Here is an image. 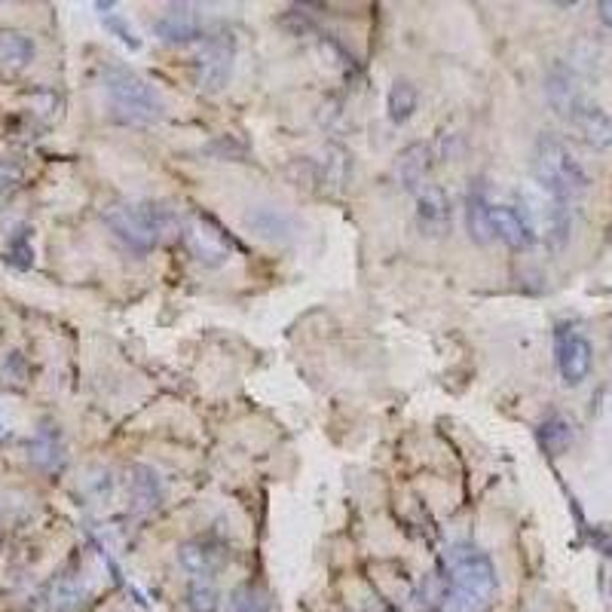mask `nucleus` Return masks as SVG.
Wrapping results in <instances>:
<instances>
[{
    "mask_svg": "<svg viewBox=\"0 0 612 612\" xmlns=\"http://www.w3.org/2000/svg\"><path fill=\"white\" fill-rule=\"evenodd\" d=\"M533 178L545 196L573 202L591 190V175L582 160L557 135H539L533 147Z\"/></svg>",
    "mask_w": 612,
    "mask_h": 612,
    "instance_id": "nucleus-1",
    "label": "nucleus"
},
{
    "mask_svg": "<svg viewBox=\"0 0 612 612\" xmlns=\"http://www.w3.org/2000/svg\"><path fill=\"white\" fill-rule=\"evenodd\" d=\"M105 95H108L114 120H120V123L147 126V123L163 120V114H166V105L157 95V89L123 65L105 68Z\"/></svg>",
    "mask_w": 612,
    "mask_h": 612,
    "instance_id": "nucleus-2",
    "label": "nucleus"
},
{
    "mask_svg": "<svg viewBox=\"0 0 612 612\" xmlns=\"http://www.w3.org/2000/svg\"><path fill=\"white\" fill-rule=\"evenodd\" d=\"M101 218L132 251L157 248L160 239L175 227V215L163 209L160 202H111Z\"/></svg>",
    "mask_w": 612,
    "mask_h": 612,
    "instance_id": "nucleus-3",
    "label": "nucleus"
},
{
    "mask_svg": "<svg viewBox=\"0 0 612 612\" xmlns=\"http://www.w3.org/2000/svg\"><path fill=\"white\" fill-rule=\"evenodd\" d=\"M184 245L202 267H224L236 254V239L206 212H190L184 224Z\"/></svg>",
    "mask_w": 612,
    "mask_h": 612,
    "instance_id": "nucleus-4",
    "label": "nucleus"
},
{
    "mask_svg": "<svg viewBox=\"0 0 612 612\" xmlns=\"http://www.w3.org/2000/svg\"><path fill=\"white\" fill-rule=\"evenodd\" d=\"M450 588H459V591L490 603V597L499 588L493 560L478 548H456L453 564H450Z\"/></svg>",
    "mask_w": 612,
    "mask_h": 612,
    "instance_id": "nucleus-5",
    "label": "nucleus"
},
{
    "mask_svg": "<svg viewBox=\"0 0 612 612\" xmlns=\"http://www.w3.org/2000/svg\"><path fill=\"white\" fill-rule=\"evenodd\" d=\"M236 62V37L230 31H218L206 37L196 56V83L202 92H221L233 77Z\"/></svg>",
    "mask_w": 612,
    "mask_h": 612,
    "instance_id": "nucleus-6",
    "label": "nucleus"
},
{
    "mask_svg": "<svg viewBox=\"0 0 612 612\" xmlns=\"http://www.w3.org/2000/svg\"><path fill=\"white\" fill-rule=\"evenodd\" d=\"M554 355H557V374L567 386H582L588 380L594 365V349L585 334L573 328H560L554 340Z\"/></svg>",
    "mask_w": 612,
    "mask_h": 612,
    "instance_id": "nucleus-7",
    "label": "nucleus"
},
{
    "mask_svg": "<svg viewBox=\"0 0 612 612\" xmlns=\"http://www.w3.org/2000/svg\"><path fill=\"white\" fill-rule=\"evenodd\" d=\"M178 564L193 579H209L224 570L227 548L218 539H190L178 548Z\"/></svg>",
    "mask_w": 612,
    "mask_h": 612,
    "instance_id": "nucleus-8",
    "label": "nucleus"
},
{
    "mask_svg": "<svg viewBox=\"0 0 612 612\" xmlns=\"http://www.w3.org/2000/svg\"><path fill=\"white\" fill-rule=\"evenodd\" d=\"M567 120H570V126L582 135L585 144H591V147H597V150L612 147V117H609L600 105H594V101L582 98L579 105L570 111Z\"/></svg>",
    "mask_w": 612,
    "mask_h": 612,
    "instance_id": "nucleus-9",
    "label": "nucleus"
},
{
    "mask_svg": "<svg viewBox=\"0 0 612 612\" xmlns=\"http://www.w3.org/2000/svg\"><path fill=\"white\" fill-rule=\"evenodd\" d=\"M490 224H493V239L505 242L515 251H527L536 242L533 224L515 206H490Z\"/></svg>",
    "mask_w": 612,
    "mask_h": 612,
    "instance_id": "nucleus-10",
    "label": "nucleus"
},
{
    "mask_svg": "<svg viewBox=\"0 0 612 612\" xmlns=\"http://www.w3.org/2000/svg\"><path fill=\"white\" fill-rule=\"evenodd\" d=\"M429 169H432V144H426V141L407 144L395 160V175H398L401 187L411 190V193L426 190Z\"/></svg>",
    "mask_w": 612,
    "mask_h": 612,
    "instance_id": "nucleus-11",
    "label": "nucleus"
},
{
    "mask_svg": "<svg viewBox=\"0 0 612 612\" xmlns=\"http://www.w3.org/2000/svg\"><path fill=\"white\" fill-rule=\"evenodd\" d=\"M417 227L429 239H441L450 230V199L441 187H426L417 196Z\"/></svg>",
    "mask_w": 612,
    "mask_h": 612,
    "instance_id": "nucleus-12",
    "label": "nucleus"
},
{
    "mask_svg": "<svg viewBox=\"0 0 612 612\" xmlns=\"http://www.w3.org/2000/svg\"><path fill=\"white\" fill-rule=\"evenodd\" d=\"M153 31H157V37L169 46H187L199 37L202 25H199V13L193 7H169L157 22H153Z\"/></svg>",
    "mask_w": 612,
    "mask_h": 612,
    "instance_id": "nucleus-13",
    "label": "nucleus"
},
{
    "mask_svg": "<svg viewBox=\"0 0 612 612\" xmlns=\"http://www.w3.org/2000/svg\"><path fill=\"white\" fill-rule=\"evenodd\" d=\"M545 196V193H542ZM542 233L548 239V245L554 251H560L567 242H570V233H573V212H570V202L564 199H554V196H545V206H542Z\"/></svg>",
    "mask_w": 612,
    "mask_h": 612,
    "instance_id": "nucleus-14",
    "label": "nucleus"
},
{
    "mask_svg": "<svg viewBox=\"0 0 612 612\" xmlns=\"http://www.w3.org/2000/svg\"><path fill=\"white\" fill-rule=\"evenodd\" d=\"M129 496H132V505L138 508V512H153V508L163 502L160 475L150 466H135L129 472Z\"/></svg>",
    "mask_w": 612,
    "mask_h": 612,
    "instance_id": "nucleus-15",
    "label": "nucleus"
},
{
    "mask_svg": "<svg viewBox=\"0 0 612 612\" xmlns=\"http://www.w3.org/2000/svg\"><path fill=\"white\" fill-rule=\"evenodd\" d=\"M545 92H548V101L551 108L560 114V117H570V111L582 101V92L573 80V74L567 68H554L548 74V83H545Z\"/></svg>",
    "mask_w": 612,
    "mask_h": 612,
    "instance_id": "nucleus-16",
    "label": "nucleus"
},
{
    "mask_svg": "<svg viewBox=\"0 0 612 612\" xmlns=\"http://www.w3.org/2000/svg\"><path fill=\"white\" fill-rule=\"evenodd\" d=\"M245 224L254 236L270 239V242H285L294 227V221L279 209H251L245 215Z\"/></svg>",
    "mask_w": 612,
    "mask_h": 612,
    "instance_id": "nucleus-17",
    "label": "nucleus"
},
{
    "mask_svg": "<svg viewBox=\"0 0 612 612\" xmlns=\"http://www.w3.org/2000/svg\"><path fill=\"white\" fill-rule=\"evenodd\" d=\"M536 438H539V444H542V450H545L548 456H557V453L570 450V444H573V438H576V429H573V423H570L567 417L554 414V417H548V420L539 423Z\"/></svg>",
    "mask_w": 612,
    "mask_h": 612,
    "instance_id": "nucleus-18",
    "label": "nucleus"
},
{
    "mask_svg": "<svg viewBox=\"0 0 612 612\" xmlns=\"http://www.w3.org/2000/svg\"><path fill=\"white\" fill-rule=\"evenodd\" d=\"M417 111V86L411 80H395L386 95V114L395 126H404Z\"/></svg>",
    "mask_w": 612,
    "mask_h": 612,
    "instance_id": "nucleus-19",
    "label": "nucleus"
},
{
    "mask_svg": "<svg viewBox=\"0 0 612 612\" xmlns=\"http://www.w3.org/2000/svg\"><path fill=\"white\" fill-rule=\"evenodd\" d=\"M466 230L472 242L490 245L493 242V224H490V202L481 193H472L466 199Z\"/></svg>",
    "mask_w": 612,
    "mask_h": 612,
    "instance_id": "nucleus-20",
    "label": "nucleus"
},
{
    "mask_svg": "<svg viewBox=\"0 0 612 612\" xmlns=\"http://www.w3.org/2000/svg\"><path fill=\"white\" fill-rule=\"evenodd\" d=\"M31 59H34V40L31 37H25L19 31L0 34V62H4L7 68L22 71Z\"/></svg>",
    "mask_w": 612,
    "mask_h": 612,
    "instance_id": "nucleus-21",
    "label": "nucleus"
},
{
    "mask_svg": "<svg viewBox=\"0 0 612 612\" xmlns=\"http://www.w3.org/2000/svg\"><path fill=\"white\" fill-rule=\"evenodd\" d=\"M270 594L258 585H239L230 594V609L233 612H270Z\"/></svg>",
    "mask_w": 612,
    "mask_h": 612,
    "instance_id": "nucleus-22",
    "label": "nucleus"
},
{
    "mask_svg": "<svg viewBox=\"0 0 612 612\" xmlns=\"http://www.w3.org/2000/svg\"><path fill=\"white\" fill-rule=\"evenodd\" d=\"M187 609L190 612H218V591L206 582H193L187 591Z\"/></svg>",
    "mask_w": 612,
    "mask_h": 612,
    "instance_id": "nucleus-23",
    "label": "nucleus"
},
{
    "mask_svg": "<svg viewBox=\"0 0 612 612\" xmlns=\"http://www.w3.org/2000/svg\"><path fill=\"white\" fill-rule=\"evenodd\" d=\"M34 450V459L40 466H56L59 463V438H56V432H40L37 435V444L31 447Z\"/></svg>",
    "mask_w": 612,
    "mask_h": 612,
    "instance_id": "nucleus-24",
    "label": "nucleus"
},
{
    "mask_svg": "<svg viewBox=\"0 0 612 612\" xmlns=\"http://www.w3.org/2000/svg\"><path fill=\"white\" fill-rule=\"evenodd\" d=\"M25 178V169L16 160H0V196L13 193Z\"/></svg>",
    "mask_w": 612,
    "mask_h": 612,
    "instance_id": "nucleus-25",
    "label": "nucleus"
},
{
    "mask_svg": "<svg viewBox=\"0 0 612 612\" xmlns=\"http://www.w3.org/2000/svg\"><path fill=\"white\" fill-rule=\"evenodd\" d=\"M31 258H34V251H31L28 239H25V236L13 239V245H10V264H16L19 270H28V267H31Z\"/></svg>",
    "mask_w": 612,
    "mask_h": 612,
    "instance_id": "nucleus-26",
    "label": "nucleus"
},
{
    "mask_svg": "<svg viewBox=\"0 0 612 612\" xmlns=\"http://www.w3.org/2000/svg\"><path fill=\"white\" fill-rule=\"evenodd\" d=\"M108 28L129 46V49H141V37H135V31L120 19V16H114V19H108Z\"/></svg>",
    "mask_w": 612,
    "mask_h": 612,
    "instance_id": "nucleus-27",
    "label": "nucleus"
},
{
    "mask_svg": "<svg viewBox=\"0 0 612 612\" xmlns=\"http://www.w3.org/2000/svg\"><path fill=\"white\" fill-rule=\"evenodd\" d=\"M206 150H209V153H221V150H224V160H233L236 153H239V144H236L233 138H221V141L209 144Z\"/></svg>",
    "mask_w": 612,
    "mask_h": 612,
    "instance_id": "nucleus-28",
    "label": "nucleus"
},
{
    "mask_svg": "<svg viewBox=\"0 0 612 612\" xmlns=\"http://www.w3.org/2000/svg\"><path fill=\"white\" fill-rule=\"evenodd\" d=\"M597 13H600V22H603L606 28H612V0H600Z\"/></svg>",
    "mask_w": 612,
    "mask_h": 612,
    "instance_id": "nucleus-29",
    "label": "nucleus"
},
{
    "mask_svg": "<svg viewBox=\"0 0 612 612\" xmlns=\"http://www.w3.org/2000/svg\"><path fill=\"white\" fill-rule=\"evenodd\" d=\"M0 536H4V518H0Z\"/></svg>",
    "mask_w": 612,
    "mask_h": 612,
    "instance_id": "nucleus-30",
    "label": "nucleus"
}]
</instances>
